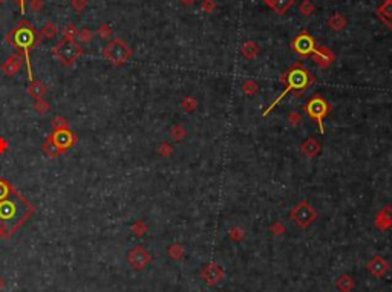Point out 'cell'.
Returning a JSON list of instances; mask_svg holds the SVG:
<instances>
[{
  "label": "cell",
  "mask_w": 392,
  "mask_h": 292,
  "mask_svg": "<svg viewBox=\"0 0 392 292\" xmlns=\"http://www.w3.org/2000/svg\"><path fill=\"white\" fill-rule=\"evenodd\" d=\"M150 262H152L150 252L141 245H136L135 248H132L128 252V263L131 265V268H133L135 271L144 269Z\"/></svg>",
  "instance_id": "obj_10"
},
{
  "label": "cell",
  "mask_w": 392,
  "mask_h": 292,
  "mask_svg": "<svg viewBox=\"0 0 392 292\" xmlns=\"http://www.w3.org/2000/svg\"><path fill=\"white\" fill-rule=\"evenodd\" d=\"M48 138L51 139V143L60 150V153H65V151H68L69 148H72L78 143V136L71 129H57Z\"/></svg>",
  "instance_id": "obj_8"
},
{
  "label": "cell",
  "mask_w": 392,
  "mask_h": 292,
  "mask_svg": "<svg viewBox=\"0 0 392 292\" xmlns=\"http://www.w3.org/2000/svg\"><path fill=\"white\" fill-rule=\"evenodd\" d=\"M354 278L351 277V275H346V274H343V275H340L337 280H336V288L340 291V292H349V291H352L354 289Z\"/></svg>",
  "instance_id": "obj_19"
},
{
  "label": "cell",
  "mask_w": 392,
  "mask_h": 292,
  "mask_svg": "<svg viewBox=\"0 0 392 292\" xmlns=\"http://www.w3.org/2000/svg\"><path fill=\"white\" fill-rule=\"evenodd\" d=\"M201 277L209 286H213V285L219 283L224 278V271H222V268L218 263L210 262L201 269Z\"/></svg>",
  "instance_id": "obj_11"
},
{
  "label": "cell",
  "mask_w": 392,
  "mask_h": 292,
  "mask_svg": "<svg viewBox=\"0 0 392 292\" xmlns=\"http://www.w3.org/2000/svg\"><path fill=\"white\" fill-rule=\"evenodd\" d=\"M97 34H98V37H101V39H105V40H107V39H110L112 37V34H113V31H112V28L109 26V24H101V26L97 29Z\"/></svg>",
  "instance_id": "obj_34"
},
{
  "label": "cell",
  "mask_w": 392,
  "mask_h": 292,
  "mask_svg": "<svg viewBox=\"0 0 392 292\" xmlns=\"http://www.w3.org/2000/svg\"><path fill=\"white\" fill-rule=\"evenodd\" d=\"M366 269L369 271V274H372L374 277L377 278H382L388 271H389V263L382 257V256H374L368 266H366Z\"/></svg>",
  "instance_id": "obj_13"
},
{
  "label": "cell",
  "mask_w": 392,
  "mask_h": 292,
  "mask_svg": "<svg viewBox=\"0 0 392 292\" xmlns=\"http://www.w3.org/2000/svg\"><path fill=\"white\" fill-rule=\"evenodd\" d=\"M180 2L183 3V5H185V6H190V5H193L196 0H180Z\"/></svg>",
  "instance_id": "obj_45"
},
{
  "label": "cell",
  "mask_w": 392,
  "mask_h": 292,
  "mask_svg": "<svg viewBox=\"0 0 392 292\" xmlns=\"http://www.w3.org/2000/svg\"><path fill=\"white\" fill-rule=\"evenodd\" d=\"M83 54H84V49L77 42L71 39H61L52 48V55L63 66H72Z\"/></svg>",
  "instance_id": "obj_4"
},
{
  "label": "cell",
  "mask_w": 392,
  "mask_h": 292,
  "mask_svg": "<svg viewBox=\"0 0 392 292\" xmlns=\"http://www.w3.org/2000/svg\"><path fill=\"white\" fill-rule=\"evenodd\" d=\"M300 121H302V115H300V113H297V112H291L288 115V122L291 124L293 127H296Z\"/></svg>",
  "instance_id": "obj_40"
},
{
  "label": "cell",
  "mask_w": 392,
  "mask_h": 292,
  "mask_svg": "<svg viewBox=\"0 0 392 292\" xmlns=\"http://www.w3.org/2000/svg\"><path fill=\"white\" fill-rule=\"evenodd\" d=\"M78 31L77 26H75L74 23H68L65 28H63V35H65V39H71V40H75L78 35Z\"/></svg>",
  "instance_id": "obj_30"
},
{
  "label": "cell",
  "mask_w": 392,
  "mask_h": 292,
  "mask_svg": "<svg viewBox=\"0 0 392 292\" xmlns=\"http://www.w3.org/2000/svg\"><path fill=\"white\" fill-rule=\"evenodd\" d=\"M315 48H317V45H315L314 39L313 37L307 32V31H303L300 32L296 39L291 42V49L294 50V52L300 57H308V55H313V52L315 50Z\"/></svg>",
  "instance_id": "obj_9"
},
{
  "label": "cell",
  "mask_w": 392,
  "mask_h": 292,
  "mask_svg": "<svg viewBox=\"0 0 392 292\" xmlns=\"http://www.w3.org/2000/svg\"><path fill=\"white\" fill-rule=\"evenodd\" d=\"M6 150H8V143L3 138H0V153H3V151H6Z\"/></svg>",
  "instance_id": "obj_44"
},
{
  "label": "cell",
  "mask_w": 392,
  "mask_h": 292,
  "mask_svg": "<svg viewBox=\"0 0 392 292\" xmlns=\"http://www.w3.org/2000/svg\"><path fill=\"white\" fill-rule=\"evenodd\" d=\"M271 233L276 234V236L284 234V233H285V226H284V223H281V222L273 223V225H271Z\"/></svg>",
  "instance_id": "obj_41"
},
{
  "label": "cell",
  "mask_w": 392,
  "mask_h": 292,
  "mask_svg": "<svg viewBox=\"0 0 392 292\" xmlns=\"http://www.w3.org/2000/svg\"><path fill=\"white\" fill-rule=\"evenodd\" d=\"M181 107L185 110V112H195L196 107H198V99L195 97H185L183 101H181Z\"/></svg>",
  "instance_id": "obj_27"
},
{
  "label": "cell",
  "mask_w": 392,
  "mask_h": 292,
  "mask_svg": "<svg viewBox=\"0 0 392 292\" xmlns=\"http://www.w3.org/2000/svg\"><path fill=\"white\" fill-rule=\"evenodd\" d=\"M132 233L135 234V236H138V237H141V236H144L146 233H147V230H149V226L143 222V220H136L133 225H132Z\"/></svg>",
  "instance_id": "obj_32"
},
{
  "label": "cell",
  "mask_w": 392,
  "mask_h": 292,
  "mask_svg": "<svg viewBox=\"0 0 392 292\" xmlns=\"http://www.w3.org/2000/svg\"><path fill=\"white\" fill-rule=\"evenodd\" d=\"M42 148H43V151H45V155L49 156V158H57V156L61 155V153H60V150H58L52 143H51V139H49V138H46V141L43 143Z\"/></svg>",
  "instance_id": "obj_24"
},
{
  "label": "cell",
  "mask_w": 392,
  "mask_h": 292,
  "mask_svg": "<svg viewBox=\"0 0 392 292\" xmlns=\"http://www.w3.org/2000/svg\"><path fill=\"white\" fill-rule=\"evenodd\" d=\"M77 39H78V42H80V43H86V45H89V43L94 40V32H92L91 29H87V28H84V29H80V31H78V35H77Z\"/></svg>",
  "instance_id": "obj_31"
},
{
  "label": "cell",
  "mask_w": 392,
  "mask_h": 292,
  "mask_svg": "<svg viewBox=\"0 0 392 292\" xmlns=\"http://www.w3.org/2000/svg\"><path fill=\"white\" fill-rule=\"evenodd\" d=\"M58 29L55 26V23L54 22H48L45 26L40 29V35H42V39H54V37L57 35Z\"/></svg>",
  "instance_id": "obj_23"
},
{
  "label": "cell",
  "mask_w": 392,
  "mask_h": 292,
  "mask_svg": "<svg viewBox=\"0 0 392 292\" xmlns=\"http://www.w3.org/2000/svg\"><path fill=\"white\" fill-rule=\"evenodd\" d=\"M5 0H0V3H3ZM16 2L19 3V6H20V11H22V14H25V9H26V2L28 0H16Z\"/></svg>",
  "instance_id": "obj_43"
},
{
  "label": "cell",
  "mask_w": 392,
  "mask_h": 292,
  "mask_svg": "<svg viewBox=\"0 0 392 292\" xmlns=\"http://www.w3.org/2000/svg\"><path fill=\"white\" fill-rule=\"evenodd\" d=\"M158 153H159L162 158H169V156H172V153H173V147H172L170 144H167V143H162V144L158 147Z\"/></svg>",
  "instance_id": "obj_36"
},
{
  "label": "cell",
  "mask_w": 392,
  "mask_h": 292,
  "mask_svg": "<svg viewBox=\"0 0 392 292\" xmlns=\"http://www.w3.org/2000/svg\"><path fill=\"white\" fill-rule=\"evenodd\" d=\"M45 6V0H29V9L32 12H40Z\"/></svg>",
  "instance_id": "obj_38"
},
{
  "label": "cell",
  "mask_w": 392,
  "mask_h": 292,
  "mask_svg": "<svg viewBox=\"0 0 392 292\" xmlns=\"http://www.w3.org/2000/svg\"><path fill=\"white\" fill-rule=\"evenodd\" d=\"M28 94L34 98V99H40L43 98V95L46 94V87L42 81L39 80H32L31 84L28 86Z\"/></svg>",
  "instance_id": "obj_18"
},
{
  "label": "cell",
  "mask_w": 392,
  "mask_h": 292,
  "mask_svg": "<svg viewBox=\"0 0 392 292\" xmlns=\"http://www.w3.org/2000/svg\"><path fill=\"white\" fill-rule=\"evenodd\" d=\"M320 143L319 141H315L314 138H308L305 143H303L300 146V151L303 155H305L307 158H314V156H317L320 153Z\"/></svg>",
  "instance_id": "obj_16"
},
{
  "label": "cell",
  "mask_w": 392,
  "mask_h": 292,
  "mask_svg": "<svg viewBox=\"0 0 392 292\" xmlns=\"http://www.w3.org/2000/svg\"><path fill=\"white\" fill-rule=\"evenodd\" d=\"M265 5L270 6L277 14H285V12L294 5V0H263Z\"/></svg>",
  "instance_id": "obj_17"
},
{
  "label": "cell",
  "mask_w": 392,
  "mask_h": 292,
  "mask_svg": "<svg viewBox=\"0 0 392 292\" xmlns=\"http://www.w3.org/2000/svg\"><path fill=\"white\" fill-rule=\"evenodd\" d=\"M313 60L315 61V65L320 66L322 69H325L328 66H331V63L334 61V54L331 52V49L317 46L313 52Z\"/></svg>",
  "instance_id": "obj_14"
},
{
  "label": "cell",
  "mask_w": 392,
  "mask_h": 292,
  "mask_svg": "<svg viewBox=\"0 0 392 292\" xmlns=\"http://www.w3.org/2000/svg\"><path fill=\"white\" fill-rule=\"evenodd\" d=\"M35 208L6 179L0 177V239H9L26 223Z\"/></svg>",
  "instance_id": "obj_1"
},
{
  "label": "cell",
  "mask_w": 392,
  "mask_h": 292,
  "mask_svg": "<svg viewBox=\"0 0 392 292\" xmlns=\"http://www.w3.org/2000/svg\"><path fill=\"white\" fill-rule=\"evenodd\" d=\"M6 286V282H5V278L3 277H0V291H3Z\"/></svg>",
  "instance_id": "obj_46"
},
{
  "label": "cell",
  "mask_w": 392,
  "mask_h": 292,
  "mask_svg": "<svg viewBox=\"0 0 392 292\" xmlns=\"http://www.w3.org/2000/svg\"><path fill=\"white\" fill-rule=\"evenodd\" d=\"M374 225L380 231H386L389 228H392V207L386 205L378 211L374 219Z\"/></svg>",
  "instance_id": "obj_15"
},
{
  "label": "cell",
  "mask_w": 392,
  "mask_h": 292,
  "mask_svg": "<svg viewBox=\"0 0 392 292\" xmlns=\"http://www.w3.org/2000/svg\"><path fill=\"white\" fill-rule=\"evenodd\" d=\"M282 83L287 86L285 91L279 95V98H276L274 103L263 112V115H268V113L274 109V106L277 103H281L282 98L288 94V92H302V91H305V89H308L313 83H314V77L313 75L305 69V68H302L300 63H296V65H293L291 68H289L284 75H282Z\"/></svg>",
  "instance_id": "obj_3"
},
{
  "label": "cell",
  "mask_w": 392,
  "mask_h": 292,
  "mask_svg": "<svg viewBox=\"0 0 392 292\" xmlns=\"http://www.w3.org/2000/svg\"><path fill=\"white\" fill-rule=\"evenodd\" d=\"M49 109H51V104L48 103V101H45L43 98L34 101V110L39 113V115H45V113H48Z\"/></svg>",
  "instance_id": "obj_29"
},
{
  "label": "cell",
  "mask_w": 392,
  "mask_h": 292,
  "mask_svg": "<svg viewBox=\"0 0 392 292\" xmlns=\"http://www.w3.org/2000/svg\"><path fill=\"white\" fill-rule=\"evenodd\" d=\"M289 218H291V220L299 228H303V230H305V228H308L315 219H317V213H315V210L308 204L307 200H302L291 210Z\"/></svg>",
  "instance_id": "obj_7"
},
{
  "label": "cell",
  "mask_w": 392,
  "mask_h": 292,
  "mask_svg": "<svg viewBox=\"0 0 392 292\" xmlns=\"http://www.w3.org/2000/svg\"><path fill=\"white\" fill-rule=\"evenodd\" d=\"M23 63H25L23 55L19 54V52H14V54H11L5 60V63L2 65V71H3V73L6 75V77H12V75H16L22 69Z\"/></svg>",
  "instance_id": "obj_12"
},
{
  "label": "cell",
  "mask_w": 392,
  "mask_h": 292,
  "mask_svg": "<svg viewBox=\"0 0 392 292\" xmlns=\"http://www.w3.org/2000/svg\"><path fill=\"white\" fill-rule=\"evenodd\" d=\"M383 16L386 17H392V0H389V2L383 6V9L380 11Z\"/></svg>",
  "instance_id": "obj_42"
},
{
  "label": "cell",
  "mask_w": 392,
  "mask_h": 292,
  "mask_svg": "<svg viewBox=\"0 0 392 292\" xmlns=\"http://www.w3.org/2000/svg\"><path fill=\"white\" fill-rule=\"evenodd\" d=\"M258 83L255 80H247L244 84H242V92L247 95V97H253V95H256L258 94Z\"/></svg>",
  "instance_id": "obj_26"
},
{
  "label": "cell",
  "mask_w": 392,
  "mask_h": 292,
  "mask_svg": "<svg viewBox=\"0 0 392 292\" xmlns=\"http://www.w3.org/2000/svg\"><path fill=\"white\" fill-rule=\"evenodd\" d=\"M71 6L77 14H83V11L87 8V0H71Z\"/></svg>",
  "instance_id": "obj_35"
},
{
  "label": "cell",
  "mask_w": 392,
  "mask_h": 292,
  "mask_svg": "<svg viewBox=\"0 0 392 292\" xmlns=\"http://www.w3.org/2000/svg\"><path fill=\"white\" fill-rule=\"evenodd\" d=\"M103 55L110 65L121 66L132 57V49L123 39H113L105 46Z\"/></svg>",
  "instance_id": "obj_5"
},
{
  "label": "cell",
  "mask_w": 392,
  "mask_h": 292,
  "mask_svg": "<svg viewBox=\"0 0 392 292\" xmlns=\"http://www.w3.org/2000/svg\"><path fill=\"white\" fill-rule=\"evenodd\" d=\"M170 136L175 139V141H183V139L187 136V130L183 124H175L170 130Z\"/></svg>",
  "instance_id": "obj_25"
},
{
  "label": "cell",
  "mask_w": 392,
  "mask_h": 292,
  "mask_svg": "<svg viewBox=\"0 0 392 292\" xmlns=\"http://www.w3.org/2000/svg\"><path fill=\"white\" fill-rule=\"evenodd\" d=\"M167 254L170 256V259L173 260H181L185 254V249L181 243H172L169 248H167Z\"/></svg>",
  "instance_id": "obj_22"
},
{
  "label": "cell",
  "mask_w": 392,
  "mask_h": 292,
  "mask_svg": "<svg viewBox=\"0 0 392 292\" xmlns=\"http://www.w3.org/2000/svg\"><path fill=\"white\" fill-rule=\"evenodd\" d=\"M6 43H9L11 46H14L17 49V52L25 55V63H26L28 68V75L29 80L32 81V69H31V58L29 54L34 48H37V45H40V42L43 40L40 31H37L32 23L26 19L20 20L14 28H11L9 32L6 34Z\"/></svg>",
  "instance_id": "obj_2"
},
{
  "label": "cell",
  "mask_w": 392,
  "mask_h": 292,
  "mask_svg": "<svg viewBox=\"0 0 392 292\" xmlns=\"http://www.w3.org/2000/svg\"><path fill=\"white\" fill-rule=\"evenodd\" d=\"M241 52H242V55H244L245 58L251 60V58H255V57L259 55L261 48H259L255 42H245V43L242 45V48H241Z\"/></svg>",
  "instance_id": "obj_20"
},
{
  "label": "cell",
  "mask_w": 392,
  "mask_h": 292,
  "mask_svg": "<svg viewBox=\"0 0 392 292\" xmlns=\"http://www.w3.org/2000/svg\"><path fill=\"white\" fill-rule=\"evenodd\" d=\"M214 8H216V3H214L213 0H204V2H202V5H201V9L204 11V12H207V14L213 12Z\"/></svg>",
  "instance_id": "obj_39"
},
{
  "label": "cell",
  "mask_w": 392,
  "mask_h": 292,
  "mask_svg": "<svg viewBox=\"0 0 392 292\" xmlns=\"http://www.w3.org/2000/svg\"><path fill=\"white\" fill-rule=\"evenodd\" d=\"M229 237L233 240V242H242L244 237H245L244 228H241V226H233L232 230L229 231Z\"/></svg>",
  "instance_id": "obj_28"
},
{
  "label": "cell",
  "mask_w": 392,
  "mask_h": 292,
  "mask_svg": "<svg viewBox=\"0 0 392 292\" xmlns=\"http://www.w3.org/2000/svg\"><path fill=\"white\" fill-rule=\"evenodd\" d=\"M314 9H315V6L313 5L311 0H303V2L299 5V12L302 16H311Z\"/></svg>",
  "instance_id": "obj_33"
},
{
  "label": "cell",
  "mask_w": 392,
  "mask_h": 292,
  "mask_svg": "<svg viewBox=\"0 0 392 292\" xmlns=\"http://www.w3.org/2000/svg\"><path fill=\"white\" fill-rule=\"evenodd\" d=\"M328 24L333 31H342L346 28V19L342 14H334L328 19Z\"/></svg>",
  "instance_id": "obj_21"
},
{
  "label": "cell",
  "mask_w": 392,
  "mask_h": 292,
  "mask_svg": "<svg viewBox=\"0 0 392 292\" xmlns=\"http://www.w3.org/2000/svg\"><path fill=\"white\" fill-rule=\"evenodd\" d=\"M52 127H54V130H57V129H69V124L63 117H55L54 121H52Z\"/></svg>",
  "instance_id": "obj_37"
},
{
  "label": "cell",
  "mask_w": 392,
  "mask_h": 292,
  "mask_svg": "<svg viewBox=\"0 0 392 292\" xmlns=\"http://www.w3.org/2000/svg\"><path fill=\"white\" fill-rule=\"evenodd\" d=\"M305 112H307V115L314 120L315 122H317L319 125V130L322 133H325V127H323V120L325 117L328 115V113L331 112V106L330 103L322 98L320 95H314L308 103L305 104Z\"/></svg>",
  "instance_id": "obj_6"
}]
</instances>
